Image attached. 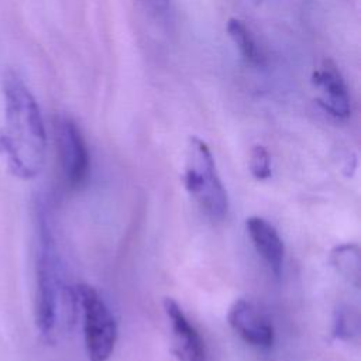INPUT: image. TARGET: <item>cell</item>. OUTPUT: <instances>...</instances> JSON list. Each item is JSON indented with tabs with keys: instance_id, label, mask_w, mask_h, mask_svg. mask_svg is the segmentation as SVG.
<instances>
[{
	"instance_id": "30bf717a",
	"label": "cell",
	"mask_w": 361,
	"mask_h": 361,
	"mask_svg": "<svg viewBox=\"0 0 361 361\" xmlns=\"http://www.w3.org/2000/svg\"><path fill=\"white\" fill-rule=\"evenodd\" d=\"M330 262L333 268L351 285L360 286L361 278V255L357 244H340L330 252Z\"/></svg>"
},
{
	"instance_id": "7a4b0ae2",
	"label": "cell",
	"mask_w": 361,
	"mask_h": 361,
	"mask_svg": "<svg viewBox=\"0 0 361 361\" xmlns=\"http://www.w3.org/2000/svg\"><path fill=\"white\" fill-rule=\"evenodd\" d=\"M76 312L75 289H69L62 276L61 261L44 207L37 217V254H35V323L42 337L51 340L62 319L71 322Z\"/></svg>"
},
{
	"instance_id": "277c9868",
	"label": "cell",
	"mask_w": 361,
	"mask_h": 361,
	"mask_svg": "<svg viewBox=\"0 0 361 361\" xmlns=\"http://www.w3.org/2000/svg\"><path fill=\"white\" fill-rule=\"evenodd\" d=\"M76 307L80 309L85 348L89 361H107L116 345L117 324L116 319L100 296L90 285L75 288Z\"/></svg>"
},
{
	"instance_id": "9c48e42d",
	"label": "cell",
	"mask_w": 361,
	"mask_h": 361,
	"mask_svg": "<svg viewBox=\"0 0 361 361\" xmlns=\"http://www.w3.org/2000/svg\"><path fill=\"white\" fill-rule=\"evenodd\" d=\"M245 227L258 255L265 261L272 274L279 276L283 265L285 245L276 228L268 220L258 216L248 217Z\"/></svg>"
},
{
	"instance_id": "4fadbf2b",
	"label": "cell",
	"mask_w": 361,
	"mask_h": 361,
	"mask_svg": "<svg viewBox=\"0 0 361 361\" xmlns=\"http://www.w3.org/2000/svg\"><path fill=\"white\" fill-rule=\"evenodd\" d=\"M250 171L258 180H265L271 176V157L264 145H254L250 152Z\"/></svg>"
},
{
	"instance_id": "3957f363",
	"label": "cell",
	"mask_w": 361,
	"mask_h": 361,
	"mask_svg": "<svg viewBox=\"0 0 361 361\" xmlns=\"http://www.w3.org/2000/svg\"><path fill=\"white\" fill-rule=\"evenodd\" d=\"M185 185L200 209L213 220H221L228 210V196L219 178L209 145L192 135L188 141Z\"/></svg>"
},
{
	"instance_id": "5b68a950",
	"label": "cell",
	"mask_w": 361,
	"mask_h": 361,
	"mask_svg": "<svg viewBox=\"0 0 361 361\" xmlns=\"http://www.w3.org/2000/svg\"><path fill=\"white\" fill-rule=\"evenodd\" d=\"M55 140L61 169L71 188H80L89 176L90 157L86 141L78 124L68 116L55 120Z\"/></svg>"
},
{
	"instance_id": "5bb4252c",
	"label": "cell",
	"mask_w": 361,
	"mask_h": 361,
	"mask_svg": "<svg viewBox=\"0 0 361 361\" xmlns=\"http://www.w3.org/2000/svg\"><path fill=\"white\" fill-rule=\"evenodd\" d=\"M138 4L154 17H162L169 11L171 0H137Z\"/></svg>"
},
{
	"instance_id": "8fae6325",
	"label": "cell",
	"mask_w": 361,
	"mask_h": 361,
	"mask_svg": "<svg viewBox=\"0 0 361 361\" xmlns=\"http://www.w3.org/2000/svg\"><path fill=\"white\" fill-rule=\"evenodd\" d=\"M227 32L238 48L241 56L251 65H262L264 56L257 45L255 38L252 37L250 28L240 18H230L227 21Z\"/></svg>"
},
{
	"instance_id": "52a82bcc",
	"label": "cell",
	"mask_w": 361,
	"mask_h": 361,
	"mask_svg": "<svg viewBox=\"0 0 361 361\" xmlns=\"http://www.w3.org/2000/svg\"><path fill=\"white\" fill-rule=\"evenodd\" d=\"M312 83L319 90L317 103L327 114L338 120H345L351 116V100L347 85L331 61L326 59L314 69Z\"/></svg>"
},
{
	"instance_id": "8992f818",
	"label": "cell",
	"mask_w": 361,
	"mask_h": 361,
	"mask_svg": "<svg viewBox=\"0 0 361 361\" xmlns=\"http://www.w3.org/2000/svg\"><path fill=\"white\" fill-rule=\"evenodd\" d=\"M230 327L250 345L269 348L274 344L275 331L271 319L252 302L237 299L227 314Z\"/></svg>"
},
{
	"instance_id": "ba28073f",
	"label": "cell",
	"mask_w": 361,
	"mask_h": 361,
	"mask_svg": "<svg viewBox=\"0 0 361 361\" xmlns=\"http://www.w3.org/2000/svg\"><path fill=\"white\" fill-rule=\"evenodd\" d=\"M164 312L169 322L172 347L179 361H206V345L200 333L190 323L182 307L171 298L164 300Z\"/></svg>"
},
{
	"instance_id": "6da1fadb",
	"label": "cell",
	"mask_w": 361,
	"mask_h": 361,
	"mask_svg": "<svg viewBox=\"0 0 361 361\" xmlns=\"http://www.w3.org/2000/svg\"><path fill=\"white\" fill-rule=\"evenodd\" d=\"M1 94L0 157L13 176L31 180L41 173L47 155V133L39 106L14 69L3 72Z\"/></svg>"
},
{
	"instance_id": "7c38bea8",
	"label": "cell",
	"mask_w": 361,
	"mask_h": 361,
	"mask_svg": "<svg viewBox=\"0 0 361 361\" xmlns=\"http://www.w3.org/2000/svg\"><path fill=\"white\" fill-rule=\"evenodd\" d=\"M360 334V314L351 305H340L334 310L333 336L338 340L353 341Z\"/></svg>"
}]
</instances>
